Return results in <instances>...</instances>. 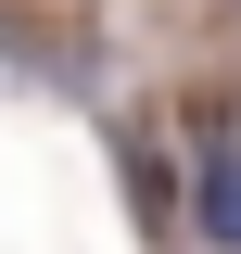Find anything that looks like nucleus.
Segmentation results:
<instances>
[{"label":"nucleus","instance_id":"obj_1","mask_svg":"<svg viewBox=\"0 0 241 254\" xmlns=\"http://www.w3.org/2000/svg\"><path fill=\"white\" fill-rule=\"evenodd\" d=\"M190 229H203L216 254H241V140H203V165H190Z\"/></svg>","mask_w":241,"mask_h":254}]
</instances>
